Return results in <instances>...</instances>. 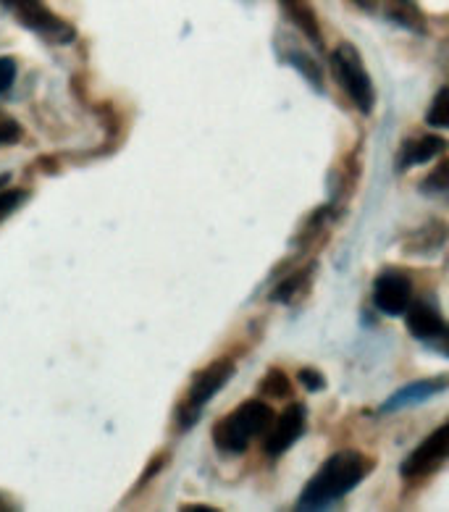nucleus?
I'll use <instances>...</instances> for the list:
<instances>
[{"label":"nucleus","instance_id":"1","mask_svg":"<svg viewBox=\"0 0 449 512\" xmlns=\"http://www.w3.org/2000/svg\"><path fill=\"white\" fill-rule=\"evenodd\" d=\"M371 468V460L355 452V449H344V452L331 455L316 470V476L310 478L308 486L302 489L297 507L300 510H323V507L334 505L344 494H350L368 476Z\"/></svg>","mask_w":449,"mask_h":512},{"label":"nucleus","instance_id":"2","mask_svg":"<svg viewBox=\"0 0 449 512\" xmlns=\"http://www.w3.org/2000/svg\"><path fill=\"white\" fill-rule=\"evenodd\" d=\"M274 418L276 413L266 402H245V405H239L237 410H232L213 426V444L226 455H239V452H245L250 447L253 439L266 434Z\"/></svg>","mask_w":449,"mask_h":512},{"label":"nucleus","instance_id":"3","mask_svg":"<svg viewBox=\"0 0 449 512\" xmlns=\"http://www.w3.org/2000/svg\"><path fill=\"white\" fill-rule=\"evenodd\" d=\"M331 71H334L342 90L350 95L352 106L368 116L376 106V90H373V82L365 71L358 48L352 43L337 45L331 53Z\"/></svg>","mask_w":449,"mask_h":512},{"label":"nucleus","instance_id":"4","mask_svg":"<svg viewBox=\"0 0 449 512\" xmlns=\"http://www.w3.org/2000/svg\"><path fill=\"white\" fill-rule=\"evenodd\" d=\"M232 376H234V360L232 358L213 360L208 368H203V371L197 373L195 381H192V386H190V392H187L182 407H179V415H176V418H179V426H182L184 431L200 421L203 407L208 405V402H211L226 384H229V379H232Z\"/></svg>","mask_w":449,"mask_h":512},{"label":"nucleus","instance_id":"5","mask_svg":"<svg viewBox=\"0 0 449 512\" xmlns=\"http://www.w3.org/2000/svg\"><path fill=\"white\" fill-rule=\"evenodd\" d=\"M3 3L11 8L16 22H22L43 40H50V43H71L74 40V27L66 24L61 16L53 14L43 0H3Z\"/></svg>","mask_w":449,"mask_h":512},{"label":"nucleus","instance_id":"6","mask_svg":"<svg viewBox=\"0 0 449 512\" xmlns=\"http://www.w3.org/2000/svg\"><path fill=\"white\" fill-rule=\"evenodd\" d=\"M449 460V421L439 426L431 436H426L418 447L405 457V463L400 465L402 478H423L428 473H434L439 465Z\"/></svg>","mask_w":449,"mask_h":512},{"label":"nucleus","instance_id":"7","mask_svg":"<svg viewBox=\"0 0 449 512\" xmlns=\"http://www.w3.org/2000/svg\"><path fill=\"white\" fill-rule=\"evenodd\" d=\"M413 297V281L407 279L397 268H386L373 281V305L384 316H402L410 308Z\"/></svg>","mask_w":449,"mask_h":512},{"label":"nucleus","instance_id":"8","mask_svg":"<svg viewBox=\"0 0 449 512\" xmlns=\"http://www.w3.org/2000/svg\"><path fill=\"white\" fill-rule=\"evenodd\" d=\"M302 431H305V407H302L300 402H295V405H289L279 418H274L271 428L266 431L263 449H266L271 457H281L297 439H300Z\"/></svg>","mask_w":449,"mask_h":512},{"label":"nucleus","instance_id":"9","mask_svg":"<svg viewBox=\"0 0 449 512\" xmlns=\"http://www.w3.org/2000/svg\"><path fill=\"white\" fill-rule=\"evenodd\" d=\"M449 389V373H442V376H434V379H421L413 381V384L402 386L400 392H394L389 400L384 402V413H394V410H402V407H413L421 405V402L431 400L436 394H442Z\"/></svg>","mask_w":449,"mask_h":512},{"label":"nucleus","instance_id":"10","mask_svg":"<svg viewBox=\"0 0 449 512\" xmlns=\"http://www.w3.org/2000/svg\"><path fill=\"white\" fill-rule=\"evenodd\" d=\"M447 150V140L444 137H436V134H426V137H418V140H407L402 145L400 155H397V171H407L413 166H421V163L434 161Z\"/></svg>","mask_w":449,"mask_h":512},{"label":"nucleus","instance_id":"11","mask_svg":"<svg viewBox=\"0 0 449 512\" xmlns=\"http://www.w3.org/2000/svg\"><path fill=\"white\" fill-rule=\"evenodd\" d=\"M444 326H447V323L439 316V310H436L434 305H428V302H413V305L407 308V331H410L415 339H421V342H431Z\"/></svg>","mask_w":449,"mask_h":512},{"label":"nucleus","instance_id":"12","mask_svg":"<svg viewBox=\"0 0 449 512\" xmlns=\"http://www.w3.org/2000/svg\"><path fill=\"white\" fill-rule=\"evenodd\" d=\"M449 229L442 224V221H431V224L421 226L413 237L405 242V253L407 255H434L442 250V245L447 242Z\"/></svg>","mask_w":449,"mask_h":512},{"label":"nucleus","instance_id":"13","mask_svg":"<svg viewBox=\"0 0 449 512\" xmlns=\"http://www.w3.org/2000/svg\"><path fill=\"white\" fill-rule=\"evenodd\" d=\"M313 276H316V263H310V266L305 268H297L295 274H289L287 279L281 281L279 287L271 292V300L274 302H292L295 297L305 295L310 287V281H313Z\"/></svg>","mask_w":449,"mask_h":512},{"label":"nucleus","instance_id":"14","mask_svg":"<svg viewBox=\"0 0 449 512\" xmlns=\"http://www.w3.org/2000/svg\"><path fill=\"white\" fill-rule=\"evenodd\" d=\"M284 8H287L289 19L300 27V32L305 37H310L313 43H321V27H318L316 11L305 3V0H281Z\"/></svg>","mask_w":449,"mask_h":512},{"label":"nucleus","instance_id":"15","mask_svg":"<svg viewBox=\"0 0 449 512\" xmlns=\"http://www.w3.org/2000/svg\"><path fill=\"white\" fill-rule=\"evenodd\" d=\"M389 16H392L394 22L402 24L405 29H413V32H423V16L421 11H418V6L415 3H410V0H389Z\"/></svg>","mask_w":449,"mask_h":512},{"label":"nucleus","instance_id":"16","mask_svg":"<svg viewBox=\"0 0 449 512\" xmlns=\"http://www.w3.org/2000/svg\"><path fill=\"white\" fill-rule=\"evenodd\" d=\"M426 121L436 129H449V85L436 92L434 103L426 113Z\"/></svg>","mask_w":449,"mask_h":512},{"label":"nucleus","instance_id":"17","mask_svg":"<svg viewBox=\"0 0 449 512\" xmlns=\"http://www.w3.org/2000/svg\"><path fill=\"white\" fill-rule=\"evenodd\" d=\"M260 392L268 394V397H276V400L289 397V394H292V384H289L287 373L279 371V368H271V371L266 373L263 384H260Z\"/></svg>","mask_w":449,"mask_h":512},{"label":"nucleus","instance_id":"18","mask_svg":"<svg viewBox=\"0 0 449 512\" xmlns=\"http://www.w3.org/2000/svg\"><path fill=\"white\" fill-rule=\"evenodd\" d=\"M423 192H431V195H439V192H449V158H444L439 166H436L431 174L423 179Z\"/></svg>","mask_w":449,"mask_h":512},{"label":"nucleus","instance_id":"19","mask_svg":"<svg viewBox=\"0 0 449 512\" xmlns=\"http://www.w3.org/2000/svg\"><path fill=\"white\" fill-rule=\"evenodd\" d=\"M24 200H27V192L24 190L0 192V224H3L11 213L19 211V208L24 205Z\"/></svg>","mask_w":449,"mask_h":512},{"label":"nucleus","instance_id":"20","mask_svg":"<svg viewBox=\"0 0 449 512\" xmlns=\"http://www.w3.org/2000/svg\"><path fill=\"white\" fill-rule=\"evenodd\" d=\"M289 61H292V64L302 71V77L310 79V85L316 87V90H321V71H318V66L313 58L300 56V53H292V58H289Z\"/></svg>","mask_w":449,"mask_h":512},{"label":"nucleus","instance_id":"21","mask_svg":"<svg viewBox=\"0 0 449 512\" xmlns=\"http://www.w3.org/2000/svg\"><path fill=\"white\" fill-rule=\"evenodd\" d=\"M16 79V61L14 58H0V98L11 90Z\"/></svg>","mask_w":449,"mask_h":512},{"label":"nucleus","instance_id":"22","mask_svg":"<svg viewBox=\"0 0 449 512\" xmlns=\"http://www.w3.org/2000/svg\"><path fill=\"white\" fill-rule=\"evenodd\" d=\"M22 137V129L16 124L14 119H8V116H0V145H11Z\"/></svg>","mask_w":449,"mask_h":512},{"label":"nucleus","instance_id":"23","mask_svg":"<svg viewBox=\"0 0 449 512\" xmlns=\"http://www.w3.org/2000/svg\"><path fill=\"white\" fill-rule=\"evenodd\" d=\"M297 379H300V384L305 386L308 392H321L323 386H326V379H323V373L313 371V368H302Z\"/></svg>","mask_w":449,"mask_h":512},{"label":"nucleus","instance_id":"24","mask_svg":"<svg viewBox=\"0 0 449 512\" xmlns=\"http://www.w3.org/2000/svg\"><path fill=\"white\" fill-rule=\"evenodd\" d=\"M426 344L434 352H439V355L449 358V326H444V329L439 331V334H436V337L431 339V342H426Z\"/></svg>","mask_w":449,"mask_h":512},{"label":"nucleus","instance_id":"25","mask_svg":"<svg viewBox=\"0 0 449 512\" xmlns=\"http://www.w3.org/2000/svg\"><path fill=\"white\" fill-rule=\"evenodd\" d=\"M352 3L363 11H376V6H379V0H352Z\"/></svg>","mask_w":449,"mask_h":512}]
</instances>
